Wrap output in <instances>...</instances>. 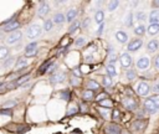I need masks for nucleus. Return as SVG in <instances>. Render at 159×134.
<instances>
[{"instance_id":"nucleus-1","label":"nucleus","mask_w":159,"mask_h":134,"mask_svg":"<svg viewBox=\"0 0 159 134\" xmlns=\"http://www.w3.org/2000/svg\"><path fill=\"white\" fill-rule=\"evenodd\" d=\"M159 109V96L149 97L144 101V111L149 114H154Z\"/></svg>"},{"instance_id":"nucleus-2","label":"nucleus","mask_w":159,"mask_h":134,"mask_svg":"<svg viewBox=\"0 0 159 134\" xmlns=\"http://www.w3.org/2000/svg\"><path fill=\"white\" fill-rule=\"evenodd\" d=\"M42 34V27L40 25H36V24H34L29 27L28 30H26V37L30 40L32 39H38V37Z\"/></svg>"},{"instance_id":"nucleus-3","label":"nucleus","mask_w":159,"mask_h":134,"mask_svg":"<svg viewBox=\"0 0 159 134\" xmlns=\"http://www.w3.org/2000/svg\"><path fill=\"white\" fill-rule=\"evenodd\" d=\"M142 45H143V40L142 39H133L128 42L127 50L129 52H136V51H138L142 47Z\"/></svg>"},{"instance_id":"nucleus-4","label":"nucleus","mask_w":159,"mask_h":134,"mask_svg":"<svg viewBox=\"0 0 159 134\" xmlns=\"http://www.w3.org/2000/svg\"><path fill=\"white\" fill-rule=\"evenodd\" d=\"M21 37H22L21 31H15V32L9 34L8 37L5 39V41H6V44L8 45H15V44H18L19 41L21 40Z\"/></svg>"},{"instance_id":"nucleus-5","label":"nucleus","mask_w":159,"mask_h":134,"mask_svg":"<svg viewBox=\"0 0 159 134\" xmlns=\"http://www.w3.org/2000/svg\"><path fill=\"white\" fill-rule=\"evenodd\" d=\"M121 60V65L123 68H127V70H129V67L132 66V63H133V60H132V56L128 52H123L121 55L119 57Z\"/></svg>"},{"instance_id":"nucleus-6","label":"nucleus","mask_w":159,"mask_h":134,"mask_svg":"<svg viewBox=\"0 0 159 134\" xmlns=\"http://www.w3.org/2000/svg\"><path fill=\"white\" fill-rule=\"evenodd\" d=\"M136 91H137V93L139 94V96H147L148 93H149V91H150V86L147 83V82H139V83L137 84V87H136Z\"/></svg>"},{"instance_id":"nucleus-7","label":"nucleus","mask_w":159,"mask_h":134,"mask_svg":"<svg viewBox=\"0 0 159 134\" xmlns=\"http://www.w3.org/2000/svg\"><path fill=\"white\" fill-rule=\"evenodd\" d=\"M149 66H150V60L147 56H142L141 58H138V61H137V68L138 70L145 71V70L149 68Z\"/></svg>"},{"instance_id":"nucleus-8","label":"nucleus","mask_w":159,"mask_h":134,"mask_svg":"<svg viewBox=\"0 0 159 134\" xmlns=\"http://www.w3.org/2000/svg\"><path fill=\"white\" fill-rule=\"evenodd\" d=\"M122 103H123V107L128 111H136L137 109V102L132 97H126L122 101Z\"/></svg>"},{"instance_id":"nucleus-9","label":"nucleus","mask_w":159,"mask_h":134,"mask_svg":"<svg viewBox=\"0 0 159 134\" xmlns=\"http://www.w3.org/2000/svg\"><path fill=\"white\" fill-rule=\"evenodd\" d=\"M19 27H20V22L16 21V20H14V21H11V22H9V24H6V25L3 26V31L11 34V32L18 31Z\"/></svg>"},{"instance_id":"nucleus-10","label":"nucleus","mask_w":159,"mask_h":134,"mask_svg":"<svg viewBox=\"0 0 159 134\" xmlns=\"http://www.w3.org/2000/svg\"><path fill=\"white\" fill-rule=\"evenodd\" d=\"M38 42H31V44H29L28 46L25 47V55L26 56H30V57H32V56H35L36 53H38Z\"/></svg>"},{"instance_id":"nucleus-11","label":"nucleus","mask_w":159,"mask_h":134,"mask_svg":"<svg viewBox=\"0 0 159 134\" xmlns=\"http://www.w3.org/2000/svg\"><path fill=\"white\" fill-rule=\"evenodd\" d=\"M66 78V75L63 73V72H56V73H53L51 77H50V83L55 84V83H62L63 81H65Z\"/></svg>"},{"instance_id":"nucleus-12","label":"nucleus","mask_w":159,"mask_h":134,"mask_svg":"<svg viewBox=\"0 0 159 134\" xmlns=\"http://www.w3.org/2000/svg\"><path fill=\"white\" fill-rule=\"evenodd\" d=\"M122 128L116 123H111V124H108L106 127V133L107 134H122Z\"/></svg>"},{"instance_id":"nucleus-13","label":"nucleus","mask_w":159,"mask_h":134,"mask_svg":"<svg viewBox=\"0 0 159 134\" xmlns=\"http://www.w3.org/2000/svg\"><path fill=\"white\" fill-rule=\"evenodd\" d=\"M50 11V6L46 1H41L40 3V6H39V10H38V15L40 18H44L47 13Z\"/></svg>"},{"instance_id":"nucleus-14","label":"nucleus","mask_w":159,"mask_h":134,"mask_svg":"<svg viewBox=\"0 0 159 134\" xmlns=\"http://www.w3.org/2000/svg\"><path fill=\"white\" fill-rule=\"evenodd\" d=\"M28 65H29V58H26V57H19L18 60H16V63H15V70L16 71H20V70H22V68H25Z\"/></svg>"},{"instance_id":"nucleus-15","label":"nucleus","mask_w":159,"mask_h":134,"mask_svg":"<svg viewBox=\"0 0 159 134\" xmlns=\"http://www.w3.org/2000/svg\"><path fill=\"white\" fill-rule=\"evenodd\" d=\"M159 49V41L158 40H150L149 42L147 44V51L149 53H154V52H157V50Z\"/></svg>"},{"instance_id":"nucleus-16","label":"nucleus","mask_w":159,"mask_h":134,"mask_svg":"<svg viewBox=\"0 0 159 134\" xmlns=\"http://www.w3.org/2000/svg\"><path fill=\"white\" fill-rule=\"evenodd\" d=\"M77 10L76 9H70L69 11H67L66 14V21H69V22H73V21H76V18H77Z\"/></svg>"},{"instance_id":"nucleus-17","label":"nucleus","mask_w":159,"mask_h":134,"mask_svg":"<svg viewBox=\"0 0 159 134\" xmlns=\"http://www.w3.org/2000/svg\"><path fill=\"white\" fill-rule=\"evenodd\" d=\"M116 40H117L119 44H126L127 41H128V35H127V32H124V31H117V32H116Z\"/></svg>"},{"instance_id":"nucleus-18","label":"nucleus","mask_w":159,"mask_h":134,"mask_svg":"<svg viewBox=\"0 0 159 134\" xmlns=\"http://www.w3.org/2000/svg\"><path fill=\"white\" fill-rule=\"evenodd\" d=\"M52 21L55 24H57V25H62V24L66 21V16L63 15V14H61V13H56L55 15H53Z\"/></svg>"},{"instance_id":"nucleus-19","label":"nucleus","mask_w":159,"mask_h":134,"mask_svg":"<svg viewBox=\"0 0 159 134\" xmlns=\"http://www.w3.org/2000/svg\"><path fill=\"white\" fill-rule=\"evenodd\" d=\"M150 24H159V10H153L148 18Z\"/></svg>"},{"instance_id":"nucleus-20","label":"nucleus","mask_w":159,"mask_h":134,"mask_svg":"<svg viewBox=\"0 0 159 134\" xmlns=\"http://www.w3.org/2000/svg\"><path fill=\"white\" fill-rule=\"evenodd\" d=\"M145 125V121H143V119H138V121H136L132 124V129L136 130V132H138V130H142L144 128Z\"/></svg>"},{"instance_id":"nucleus-21","label":"nucleus","mask_w":159,"mask_h":134,"mask_svg":"<svg viewBox=\"0 0 159 134\" xmlns=\"http://www.w3.org/2000/svg\"><path fill=\"white\" fill-rule=\"evenodd\" d=\"M147 31L149 35H157L159 32V24H150V25L148 26Z\"/></svg>"},{"instance_id":"nucleus-22","label":"nucleus","mask_w":159,"mask_h":134,"mask_svg":"<svg viewBox=\"0 0 159 134\" xmlns=\"http://www.w3.org/2000/svg\"><path fill=\"white\" fill-rule=\"evenodd\" d=\"M145 26L143 25V24H139V25H137L136 27H134V34H136L137 36H143L145 34Z\"/></svg>"},{"instance_id":"nucleus-23","label":"nucleus","mask_w":159,"mask_h":134,"mask_svg":"<svg viewBox=\"0 0 159 134\" xmlns=\"http://www.w3.org/2000/svg\"><path fill=\"white\" fill-rule=\"evenodd\" d=\"M103 20H104V13L102 10H98V11L94 14V21L101 25V24H103Z\"/></svg>"},{"instance_id":"nucleus-24","label":"nucleus","mask_w":159,"mask_h":134,"mask_svg":"<svg viewBox=\"0 0 159 134\" xmlns=\"http://www.w3.org/2000/svg\"><path fill=\"white\" fill-rule=\"evenodd\" d=\"M80 26H82V24H81L79 20H76V21H73L72 24L70 25V29H69V32L70 34H75L77 30L80 29Z\"/></svg>"},{"instance_id":"nucleus-25","label":"nucleus","mask_w":159,"mask_h":134,"mask_svg":"<svg viewBox=\"0 0 159 134\" xmlns=\"http://www.w3.org/2000/svg\"><path fill=\"white\" fill-rule=\"evenodd\" d=\"M106 71H107V73H108V76H110V77L117 76V70H116V67H114L113 65L108 63L107 67H106Z\"/></svg>"},{"instance_id":"nucleus-26","label":"nucleus","mask_w":159,"mask_h":134,"mask_svg":"<svg viewBox=\"0 0 159 134\" xmlns=\"http://www.w3.org/2000/svg\"><path fill=\"white\" fill-rule=\"evenodd\" d=\"M9 56V49L5 46H1L0 47V58H1L3 61H5L6 58Z\"/></svg>"},{"instance_id":"nucleus-27","label":"nucleus","mask_w":159,"mask_h":134,"mask_svg":"<svg viewBox=\"0 0 159 134\" xmlns=\"http://www.w3.org/2000/svg\"><path fill=\"white\" fill-rule=\"evenodd\" d=\"M30 80V75H25V76H21L19 78V80H16L14 83H15V87L16 86H21V84H24L25 82H28Z\"/></svg>"},{"instance_id":"nucleus-28","label":"nucleus","mask_w":159,"mask_h":134,"mask_svg":"<svg viewBox=\"0 0 159 134\" xmlns=\"http://www.w3.org/2000/svg\"><path fill=\"white\" fill-rule=\"evenodd\" d=\"M16 104H18V101H15V99H13V101H6V102L3 103V109L13 108V107H15Z\"/></svg>"},{"instance_id":"nucleus-29","label":"nucleus","mask_w":159,"mask_h":134,"mask_svg":"<svg viewBox=\"0 0 159 134\" xmlns=\"http://www.w3.org/2000/svg\"><path fill=\"white\" fill-rule=\"evenodd\" d=\"M60 98H62L63 101H70L71 99V92L65 89V91H61L60 92Z\"/></svg>"},{"instance_id":"nucleus-30","label":"nucleus","mask_w":159,"mask_h":134,"mask_svg":"<svg viewBox=\"0 0 159 134\" xmlns=\"http://www.w3.org/2000/svg\"><path fill=\"white\" fill-rule=\"evenodd\" d=\"M126 78H127V81H133L134 78H136V71H133V70H127L126 71Z\"/></svg>"},{"instance_id":"nucleus-31","label":"nucleus","mask_w":159,"mask_h":134,"mask_svg":"<svg viewBox=\"0 0 159 134\" xmlns=\"http://www.w3.org/2000/svg\"><path fill=\"white\" fill-rule=\"evenodd\" d=\"M124 24L126 26H132L133 25V13H128L126 16V20H124Z\"/></svg>"},{"instance_id":"nucleus-32","label":"nucleus","mask_w":159,"mask_h":134,"mask_svg":"<svg viewBox=\"0 0 159 134\" xmlns=\"http://www.w3.org/2000/svg\"><path fill=\"white\" fill-rule=\"evenodd\" d=\"M83 98L86 99V101H91V99H93L94 94H93V91H91V89H87V91L83 92Z\"/></svg>"},{"instance_id":"nucleus-33","label":"nucleus","mask_w":159,"mask_h":134,"mask_svg":"<svg viewBox=\"0 0 159 134\" xmlns=\"http://www.w3.org/2000/svg\"><path fill=\"white\" fill-rule=\"evenodd\" d=\"M14 62H15V57H8V58H6V60L4 61L3 66H4V68H9ZM15 63H16V62H15Z\"/></svg>"},{"instance_id":"nucleus-34","label":"nucleus","mask_w":159,"mask_h":134,"mask_svg":"<svg viewBox=\"0 0 159 134\" xmlns=\"http://www.w3.org/2000/svg\"><path fill=\"white\" fill-rule=\"evenodd\" d=\"M52 26H53V21L49 19V20H46L45 21V24H44V30H45V31H51Z\"/></svg>"},{"instance_id":"nucleus-35","label":"nucleus","mask_w":159,"mask_h":134,"mask_svg":"<svg viewBox=\"0 0 159 134\" xmlns=\"http://www.w3.org/2000/svg\"><path fill=\"white\" fill-rule=\"evenodd\" d=\"M118 6H119V1H110L108 3V11H114Z\"/></svg>"},{"instance_id":"nucleus-36","label":"nucleus","mask_w":159,"mask_h":134,"mask_svg":"<svg viewBox=\"0 0 159 134\" xmlns=\"http://www.w3.org/2000/svg\"><path fill=\"white\" fill-rule=\"evenodd\" d=\"M87 86H88V88L91 89V91H93V89H98V88H100V84L97 83L96 81H93V80L88 81V83H87Z\"/></svg>"},{"instance_id":"nucleus-37","label":"nucleus","mask_w":159,"mask_h":134,"mask_svg":"<svg viewBox=\"0 0 159 134\" xmlns=\"http://www.w3.org/2000/svg\"><path fill=\"white\" fill-rule=\"evenodd\" d=\"M136 18H137V20L138 21H144V20H147V15H145V13H143V11H137L136 13Z\"/></svg>"},{"instance_id":"nucleus-38","label":"nucleus","mask_w":159,"mask_h":134,"mask_svg":"<svg viewBox=\"0 0 159 134\" xmlns=\"http://www.w3.org/2000/svg\"><path fill=\"white\" fill-rule=\"evenodd\" d=\"M102 83L106 86V87H110L111 84H112V78L110 76H103L102 77Z\"/></svg>"},{"instance_id":"nucleus-39","label":"nucleus","mask_w":159,"mask_h":134,"mask_svg":"<svg viewBox=\"0 0 159 134\" xmlns=\"http://www.w3.org/2000/svg\"><path fill=\"white\" fill-rule=\"evenodd\" d=\"M111 53H110V63L111 65H113L114 62H116V60H117V56H116V53H114V51H113V47L111 46Z\"/></svg>"},{"instance_id":"nucleus-40","label":"nucleus","mask_w":159,"mask_h":134,"mask_svg":"<svg viewBox=\"0 0 159 134\" xmlns=\"http://www.w3.org/2000/svg\"><path fill=\"white\" fill-rule=\"evenodd\" d=\"M84 44H86V39H84V37H79V39L76 40V42H75V46L76 47H81V46H83Z\"/></svg>"},{"instance_id":"nucleus-41","label":"nucleus","mask_w":159,"mask_h":134,"mask_svg":"<svg viewBox=\"0 0 159 134\" xmlns=\"http://www.w3.org/2000/svg\"><path fill=\"white\" fill-rule=\"evenodd\" d=\"M100 104L102 106V107H112V102H111L110 99H104V101L100 102Z\"/></svg>"},{"instance_id":"nucleus-42","label":"nucleus","mask_w":159,"mask_h":134,"mask_svg":"<svg viewBox=\"0 0 159 134\" xmlns=\"http://www.w3.org/2000/svg\"><path fill=\"white\" fill-rule=\"evenodd\" d=\"M153 65H154V68H155V70L159 71V55H157V56L154 57V62H153Z\"/></svg>"},{"instance_id":"nucleus-43","label":"nucleus","mask_w":159,"mask_h":134,"mask_svg":"<svg viewBox=\"0 0 159 134\" xmlns=\"http://www.w3.org/2000/svg\"><path fill=\"white\" fill-rule=\"evenodd\" d=\"M152 91H153L154 93H159V81H157L154 83V86L152 87Z\"/></svg>"},{"instance_id":"nucleus-44","label":"nucleus","mask_w":159,"mask_h":134,"mask_svg":"<svg viewBox=\"0 0 159 134\" xmlns=\"http://www.w3.org/2000/svg\"><path fill=\"white\" fill-rule=\"evenodd\" d=\"M88 25H91V20L88 18H86V19L83 20V22H82V27H84V29H86V27H88Z\"/></svg>"},{"instance_id":"nucleus-45","label":"nucleus","mask_w":159,"mask_h":134,"mask_svg":"<svg viewBox=\"0 0 159 134\" xmlns=\"http://www.w3.org/2000/svg\"><path fill=\"white\" fill-rule=\"evenodd\" d=\"M0 114H5V116H11L13 114V112L10 111V109H1V111H0Z\"/></svg>"},{"instance_id":"nucleus-46","label":"nucleus","mask_w":159,"mask_h":134,"mask_svg":"<svg viewBox=\"0 0 159 134\" xmlns=\"http://www.w3.org/2000/svg\"><path fill=\"white\" fill-rule=\"evenodd\" d=\"M79 111V109H77L76 107H71L69 111H67V116H70V114H75V113Z\"/></svg>"},{"instance_id":"nucleus-47","label":"nucleus","mask_w":159,"mask_h":134,"mask_svg":"<svg viewBox=\"0 0 159 134\" xmlns=\"http://www.w3.org/2000/svg\"><path fill=\"white\" fill-rule=\"evenodd\" d=\"M103 30H104V24H101L100 27H98V30H97V35H102Z\"/></svg>"},{"instance_id":"nucleus-48","label":"nucleus","mask_w":159,"mask_h":134,"mask_svg":"<svg viewBox=\"0 0 159 134\" xmlns=\"http://www.w3.org/2000/svg\"><path fill=\"white\" fill-rule=\"evenodd\" d=\"M100 113H101V114H102L106 119L110 118V112H106V111H103V109H100Z\"/></svg>"},{"instance_id":"nucleus-49","label":"nucleus","mask_w":159,"mask_h":134,"mask_svg":"<svg viewBox=\"0 0 159 134\" xmlns=\"http://www.w3.org/2000/svg\"><path fill=\"white\" fill-rule=\"evenodd\" d=\"M106 98H107V94H106V93H102V94H100L98 97H97V101H98V102H102V101H104Z\"/></svg>"},{"instance_id":"nucleus-50","label":"nucleus","mask_w":159,"mask_h":134,"mask_svg":"<svg viewBox=\"0 0 159 134\" xmlns=\"http://www.w3.org/2000/svg\"><path fill=\"white\" fill-rule=\"evenodd\" d=\"M112 118L113 119H118V118H119V111H118V109H114V111H113Z\"/></svg>"},{"instance_id":"nucleus-51","label":"nucleus","mask_w":159,"mask_h":134,"mask_svg":"<svg viewBox=\"0 0 159 134\" xmlns=\"http://www.w3.org/2000/svg\"><path fill=\"white\" fill-rule=\"evenodd\" d=\"M56 68H57V65L56 63H52L51 66H50V68H49V72H50V73H52L53 71H56Z\"/></svg>"},{"instance_id":"nucleus-52","label":"nucleus","mask_w":159,"mask_h":134,"mask_svg":"<svg viewBox=\"0 0 159 134\" xmlns=\"http://www.w3.org/2000/svg\"><path fill=\"white\" fill-rule=\"evenodd\" d=\"M73 73H75L77 77H81V75H82V72H81V71L79 70V68H75V70H73Z\"/></svg>"},{"instance_id":"nucleus-53","label":"nucleus","mask_w":159,"mask_h":134,"mask_svg":"<svg viewBox=\"0 0 159 134\" xmlns=\"http://www.w3.org/2000/svg\"><path fill=\"white\" fill-rule=\"evenodd\" d=\"M81 111H86V106H84V104H81Z\"/></svg>"},{"instance_id":"nucleus-54","label":"nucleus","mask_w":159,"mask_h":134,"mask_svg":"<svg viewBox=\"0 0 159 134\" xmlns=\"http://www.w3.org/2000/svg\"><path fill=\"white\" fill-rule=\"evenodd\" d=\"M79 80H80V78H76V80H72V84H76L77 82H79Z\"/></svg>"},{"instance_id":"nucleus-55","label":"nucleus","mask_w":159,"mask_h":134,"mask_svg":"<svg viewBox=\"0 0 159 134\" xmlns=\"http://www.w3.org/2000/svg\"><path fill=\"white\" fill-rule=\"evenodd\" d=\"M153 4H154L155 6H159V1H154V3H153Z\"/></svg>"},{"instance_id":"nucleus-56","label":"nucleus","mask_w":159,"mask_h":134,"mask_svg":"<svg viewBox=\"0 0 159 134\" xmlns=\"http://www.w3.org/2000/svg\"><path fill=\"white\" fill-rule=\"evenodd\" d=\"M122 134H128V132H127V130H123V132H122Z\"/></svg>"}]
</instances>
